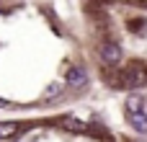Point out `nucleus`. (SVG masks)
Returning <instances> with one entry per match:
<instances>
[{
  "label": "nucleus",
  "mask_w": 147,
  "mask_h": 142,
  "mask_svg": "<svg viewBox=\"0 0 147 142\" xmlns=\"http://www.w3.org/2000/svg\"><path fill=\"white\" fill-rule=\"evenodd\" d=\"M98 54H101V60L106 65H119L121 62V47L114 44V41H103L101 49H98Z\"/></svg>",
  "instance_id": "nucleus-1"
},
{
  "label": "nucleus",
  "mask_w": 147,
  "mask_h": 142,
  "mask_svg": "<svg viewBox=\"0 0 147 142\" xmlns=\"http://www.w3.org/2000/svg\"><path fill=\"white\" fill-rule=\"evenodd\" d=\"M65 80H67V85L80 88V85H85V83H88V72H85L83 67H70V70L65 72Z\"/></svg>",
  "instance_id": "nucleus-2"
},
{
  "label": "nucleus",
  "mask_w": 147,
  "mask_h": 142,
  "mask_svg": "<svg viewBox=\"0 0 147 142\" xmlns=\"http://www.w3.org/2000/svg\"><path fill=\"white\" fill-rule=\"evenodd\" d=\"M127 119H129V124H132L137 132L147 135V116L142 114V111H127Z\"/></svg>",
  "instance_id": "nucleus-3"
},
{
  "label": "nucleus",
  "mask_w": 147,
  "mask_h": 142,
  "mask_svg": "<svg viewBox=\"0 0 147 142\" xmlns=\"http://www.w3.org/2000/svg\"><path fill=\"white\" fill-rule=\"evenodd\" d=\"M124 80H127L129 85H142V83H147V72L140 70V67H129V70L124 72Z\"/></svg>",
  "instance_id": "nucleus-4"
},
{
  "label": "nucleus",
  "mask_w": 147,
  "mask_h": 142,
  "mask_svg": "<svg viewBox=\"0 0 147 142\" xmlns=\"http://www.w3.org/2000/svg\"><path fill=\"white\" fill-rule=\"evenodd\" d=\"M62 127L70 129V132H85V129H88V124L80 122L78 116H65V119H62Z\"/></svg>",
  "instance_id": "nucleus-5"
},
{
  "label": "nucleus",
  "mask_w": 147,
  "mask_h": 142,
  "mask_svg": "<svg viewBox=\"0 0 147 142\" xmlns=\"http://www.w3.org/2000/svg\"><path fill=\"white\" fill-rule=\"evenodd\" d=\"M18 132V124L16 122H3L0 124V137H13Z\"/></svg>",
  "instance_id": "nucleus-6"
},
{
  "label": "nucleus",
  "mask_w": 147,
  "mask_h": 142,
  "mask_svg": "<svg viewBox=\"0 0 147 142\" xmlns=\"http://www.w3.org/2000/svg\"><path fill=\"white\" fill-rule=\"evenodd\" d=\"M59 93H62V83H49V88H47L44 98H47V101H52V98H57Z\"/></svg>",
  "instance_id": "nucleus-7"
},
{
  "label": "nucleus",
  "mask_w": 147,
  "mask_h": 142,
  "mask_svg": "<svg viewBox=\"0 0 147 142\" xmlns=\"http://www.w3.org/2000/svg\"><path fill=\"white\" fill-rule=\"evenodd\" d=\"M142 106H145V101H142L140 96H132V98L127 101V109H129V111H142Z\"/></svg>",
  "instance_id": "nucleus-8"
},
{
  "label": "nucleus",
  "mask_w": 147,
  "mask_h": 142,
  "mask_svg": "<svg viewBox=\"0 0 147 142\" xmlns=\"http://www.w3.org/2000/svg\"><path fill=\"white\" fill-rule=\"evenodd\" d=\"M142 114H145V116H147V103H145V106H142Z\"/></svg>",
  "instance_id": "nucleus-9"
}]
</instances>
